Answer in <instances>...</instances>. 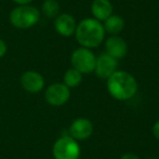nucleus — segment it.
<instances>
[{
	"instance_id": "obj_12",
	"label": "nucleus",
	"mask_w": 159,
	"mask_h": 159,
	"mask_svg": "<svg viewBox=\"0 0 159 159\" xmlns=\"http://www.w3.org/2000/svg\"><path fill=\"white\" fill-rule=\"evenodd\" d=\"M91 11L93 18L102 22L113 14V6L110 0H93L91 5Z\"/></svg>"
},
{
	"instance_id": "obj_11",
	"label": "nucleus",
	"mask_w": 159,
	"mask_h": 159,
	"mask_svg": "<svg viewBox=\"0 0 159 159\" xmlns=\"http://www.w3.org/2000/svg\"><path fill=\"white\" fill-rule=\"evenodd\" d=\"M76 21L74 16L69 13H61L55 19L53 26L59 35L63 37H70L74 35L76 30Z\"/></svg>"
},
{
	"instance_id": "obj_7",
	"label": "nucleus",
	"mask_w": 159,
	"mask_h": 159,
	"mask_svg": "<svg viewBox=\"0 0 159 159\" xmlns=\"http://www.w3.org/2000/svg\"><path fill=\"white\" fill-rule=\"evenodd\" d=\"M117 70L118 60L109 56L107 52H102L98 57H96V66L94 72L99 79L107 80Z\"/></svg>"
},
{
	"instance_id": "obj_17",
	"label": "nucleus",
	"mask_w": 159,
	"mask_h": 159,
	"mask_svg": "<svg viewBox=\"0 0 159 159\" xmlns=\"http://www.w3.org/2000/svg\"><path fill=\"white\" fill-rule=\"evenodd\" d=\"M152 134L157 139H159V120H157L152 125Z\"/></svg>"
},
{
	"instance_id": "obj_19",
	"label": "nucleus",
	"mask_w": 159,
	"mask_h": 159,
	"mask_svg": "<svg viewBox=\"0 0 159 159\" xmlns=\"http://www.w3.org/2000/svg\"><path fill=\"white\" fill-rule=\"evenodd\" d=\"M12 1L19 6H24V5H30L33 0H12Z\"/></svg>"
},
{
	"instance_id": "obj_13",
	"label": "nucleus",
	"mask_w": 159,
	"mask_h": 159,
	"mask_svg": "<svg viewBox=\"0 0 159 159\" xmlns=\"http://www.w3.org/2000/svg\"><path fill=\"white\" fill-rule=\"evenodd\" d=\"M102 25H104L106 33L110 34V35H119L123 31L124 26H125V22H124V19L121 16L111 14L107 20L104 21Z\"/></svg>"
},
{
	"instance_id": "obj_10",
	"label": "nucleus",
	"mask_w": 159,
	"mask_h": 159,
	"mask_svg": "<svg viewBox=\"0 0 159 159\" xmlns=\"http://www.w3.org/2000/svg\"><path fill=\"white\" fill-rule=\"evenodd\" d=\"M106 52L115 59L119 60L128 55V44L122 37L118 35H111L105 42Z\"/></svg>"
},
{
	"instance_id": "obj_2",
	"label": "nucleus",
	"mask_w": 159,
	"mask_h": 159,
	"mask_svg": "<svg viewBox=\"0 0 159 159\" xmlns=\"http://www.w3.org/2000/svg\"><path fill=\"white\" fill-rule=\"evenodd\" d=\"M74 35L81 47L92 49L104 42L106 32L102 22L94 18H86L76 25Z\"/></svg>"
},
{
	"instance_id": "obj_9",
	"label": "nucleus",
	"mask_w": 159,
	"mask_h": 159,
	"mask_svg": "<svg viewBox=\"0 0 159 159\" xmlns=\"http://www.w3.org/2000/svg\"><path fill=\"white\" fill-rule=\"evenodd\" d=\"M20 82L23 89L32 94L39 93L45 87L44 76L39 72L34 70H30L23 73L20 79Z\"/></svg>"
},
{
	"instance_id": "obj_15",
	"label": "nucleus",
	"mask_w": 159,
	"mask_h": 159,
	"mask_svg": "<svg viewBox=\"0 0 159 159\" xmlns=\"http://www.w3.org/2000/svg\"><path fill=\"white\" fill-rule=\"evenodd\" d=\"M42 12L46 18L56 19L60 14V5L57 0H45L42 6Z\"/></svg>"
},
{
	"instance_id": "obj_3",
	"label": "nucleus",
	"mask_w": 159,
	"mask_h": 159,
	"mask_svg": "<svg viewBox=\"0 0 159 159\" xmlns=\"http://www.w3.org/2000/svg\"><path fill=\"white\" fill-rule=\"evenodd\" d=\"M10 22L19 30H27L36 25L40 20V12L31 5L18 6L10 12Z\"/></svg>"
},
{
	"instance_id": "obj_16",
	"label": "nucleus",
	"mask_w": 159,
	"mask_h": 159,
	"mask_svg": "<svg viewBox=\"0 0 159 159\" xmlns=\"http://www.w3.org/2000/svg\"><path fill=\"white\" fill-rule=\"evenodd\" d=\"M7 50H8L7 44L5 43V40L0 39V58H2L7 53Z\"/></svg>"
},
{
	"instance_id": "obj_20",
	"label": "nucleus",
	"mask_w": 159,
	"mask_h": 159,
	"mask_svg": "<svg viewBox=\"0 0 159 159\" xmlns=\"http://www.w3.org/2000/svg\"><path fill=\"white\" fill-rule=\"evenodd\" d=\"M149 159H159V158H157V157H152V158H149Z\"/></svg>"
},
{
	"instance_id": "obj_8",
	"label": "nucleus",
	"mask_w": 159,
	"mask_h": 159,
	"mask_svg": "<svg viewBox=\"0 0 159 159\" xmlns=\"http://www.w3.org/2000/svg\"><path fill=\"white\" fill-rule=\"evenodd\" d=\"M94 132V126L91 120L86 118H77L73 120L69 126V133L71 137L79 141H84L92 136Z\"/></svg>"
},
{
	"instance_id": "obj_6",
	"label": "nucleus",
	"mask_w": 159,
	"mask_h": 159,
	"mask_svg": "<svg viewBox=\"0 0 159 159\" xmlns=\"http://www.w3.org/2000/svg\"><path fill=\"white\" fill-rule=\"evenodd\" d=\"M71 97V89L63 83H53L45 92V99L50 106L60 107L68 102Z\"/></svg>"
},
{
	"instance_id": "obj_14",
	"label": "nucleus",
	"mask_w": 159,
	"mask_h": 159,
	"mask_svg": "<svg viewBox=\"0 0 159 159\" xmlns=\"http://www.w3.org/2000/svg\"><path fill=\"white\" fill-rule=\"evenodd\" d=\"M82 80H83L82 73H80L77 70L71 68L66 71V73L63 75V82L62 83L71 89L79 86L82 83Z\"/></svg>"
},
{
	"instance_id": "obj_5",
	"label": "nucleus",
	"mask_w": 159,
	"mask_h": 159,
	"mask_svg": "<svg viewBox=\"0 0 159 159\" xmlns=\"http://www.w3.org/2000/svg\"><path fill=\"white\" fill-rule=\"evenodd\" d=\"M71 64L72 68L77 70L82 74L93 73L96 66V56L92 49L80 47L75 49L71 55Z\"/></svg>"
},
{
	"instance_id": "obj_4",
	"label": "nucleus",
	"mask_w": 159,
	"mask_h": 159,
	"mask_svg": "<svg viewBox=\"0 0 159 159\" xmlns=\"http://www.w3.org/2000/svg\"><path fill=\"white\" fill-rule=\"evenodd\" d=\"M52 156L55 159H79L81 156L79 142L69 134L62 135L53 144Z\"/></svg>"
},
{
	"instance_id": "obj_1",
	"label": "nucleus",
	"mask_w": 159,
	"mask_h": 159,
	"mask_svg": "<svg viewBox=\"0 0 159 159\" xmlns=\"http://www.w3.org/2000/svg\"><path fill=\"white\" fill-rule=\"evenodd\" d=\"M107 89L111 97L119 102H125L136 95L139 85L131 73L117 70L107 79Z\"/></svg>"
},
{
	"instance_id": "obj_18",
	"label": "nucleus",
	"mask_w": 159,
	"mask_h": 159,
	"mask_svg": "<svg viewBox=\"0 0 159 159\" xmlns=\"http://www.w3.org/2000/svg\"><path fill=\"white\" fill-rule=\"evenodd\" d=\"M120 159H139V157L135 154H132V152H126V154H123Z\"/></svg>"
}]
</instances>
